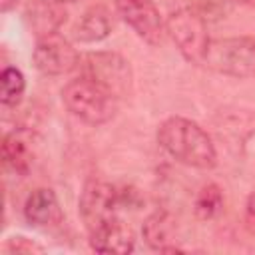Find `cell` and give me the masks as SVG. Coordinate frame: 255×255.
Returning <instances> with one entry per match:
<instances>
[{
  "label": "cell",
  "instance_id": "9c48e42d",
  "mask_svg": "<svg viewBox=\"0 0 255 255\" xmlns=\"http://www.w3.org/2000/svg\"><path fill=\"white\" fill-rule=\"evenodd\" d=\"M88 233H90V247L98 253L128 255L135 247V235L131 227L118 215L104 221L102 225L94 227Z\"/></svg>",
  "mask_w": 255,
  "mask_h": 255
},
{
  "label": "cell",
  "instance_id": "7a4b0ae2",
  "mask_svg": "<svg viewBox=\"0 0 255 255\" xmlns=\"http://www.w3.org/2000/svg\"><path fill=\"white\" fill-rule=\"evenodd\" d=\"M120 96L90 76L70 80L62 90L66 110L88 126H104L118 112Z\"/></svg>",
  "mask_w": 255,
  "mask_h": 255
},
{
  "label": "cell",
  "instance_id": "9a60e30c",
  "mask_svg": "<svg viewBox=\"0 0 255 255\" xmlns=\"http://www.w3.org/2000/svg\"><path fill=\"white\" fill-rule=\"evenodd\" d=\"M24 90H26L24 74L14 66H6L0 74V102H2V106L16 108L22 102Z\"/></svg>",
  "mask_w": 255,
  "mask_h": 255
},
{
  "label": "cell",
  "instance_id": "277c9868",
  "mask_svg": "<svg viewBox=\"0 0 255 255\" xmlns=\"http://www.w3.org/2000/svg\"><path fill=\"white\" fill-rule=\"evenodd\" d=\"M165 34L171 38L179 54L197 66H203L207 48H209V34L205 16L195 8H177L165 18Z\"/></svg>",
  "mask_w": 255,
  "mask_h": 255
},
{
  "label": "cell",
  "instance_id": "6da1fadb",
  "mask_svg": "<svg viewBox=\"0 0 255 255\" xmlns=\"http://www.w3.org/2000/svg\"><path fill=\"white\" fill-rule=\"evenodd\" d=\"M155 137L159 147L183 165L195 169H211L217 163V149L211 135L189 118H165L159 124Z\"/></svg>",
  "mask_w": 255,
  "mask_h": 255
},
{
  "label": "cell",
  "instance_id": "7c38bea8",
  "mask_svg": "<svg viewBox=\"0 0 255 255\" xmlns=\"http://www.w3.org/2000/svg\"><path fill=\"white\" fill-rule=\"evenodd\" d=\"M110 32H112V20H110V12L104 6H92L90 10H86L74 28V36L82 44L102 42L110 36Z\"/></svg>",
  "mask_w": 255,
  "mask_h": 255
},
{
  "label": "cell",
  "instance_id": "ba28073f",
  "mask_svg": "<svg viewBox=\"0 0 255 255\" xmlns=\"http://www.w3.org/2000/svg\"><path fill=\"white\" fill-rule=\"evenodd\" d=\"M32 60H34L36 70H40L42 74L62 76V74H68L74 68H78L82 56L78 54V50L68 40L54 34V36L40 38L36 42Z\"/></svg>",
  "mask_w": 255,
  "mask_h": 255
},
{
  "label": "cell",
  "instance_id": "30bf717a",
  "mask_svg": "<svg viewBox=\"0 0 255 255\" xmlns=\"http://www.w3.org/2000/svg\"><path fill=\"white\" fill-rule=\"evenodd\" d=\"M24 217L34 227H52L62 221V209L50 187L34 189L24 203Z\"/></svg>",
  "mask_w": 255,
  "mask_h": 255
},
{
  "label": "cell",
  "instance_id": "4fadbf2b",
  "mask_svg": "<svg viewBox=\"0 0 255 255\" xmlns=\"http://www.w3.org/2000/svg\"><path fill=\"white\" fill-rule=\"evenodd\" d=\"M141 235L145 239V243L155 249V251H179V247L169 245L173 239V221L165 211H155L151 213L141 227Z\"/></svg>",
  "mask_w": 255,
  "mask_h": 255
},
{
  "label": "cell",
  "instance_id": "5bb4252c",
  "mask_svg": "<svg viewBox=\"0 0 255 255\" xmlns=\"http://www.w3.org/2000/svg\"><path fill=\"white\" fill-rule=\"evenodd\" d=\"M2 157H4L6 165L12 167L18 175H26L30 171L32 151H30L28 143L22 139L20 133L10 131V133L4 135V141H2Z\"/></svg>",
  "mask_w": 255,
  "mask_h": 255
},
{
  "label": "cell",
  "instance_id": "8992f818",
  "mask_svg": "<svg viewBox=\"0 0 255 255\" xmlns=\"http://www.w3.org/2000/svg\"><path fill=\"white\" fill-rule=\"evenodd\" d=\"M80 68L84 76L98 80L120 98L131 88L129 62L116 52H92L80 60Z\"/></svg>",
  "mask_w": 255,
  "mask_h": 255
},
{
  "label": "cell",
  "instance_id": "5b68a950",
  "mask_svg": "<svg viewBox=\"0 0 255 255\" xmlns=\"http://www.w3.org/2000/svg\"><path fill=\"white\" fill-rule=\"evenodd\" d=\"M78 205H80V215L86 223V229L92 231L94 227L118 215V209L124 205L122 191L108 181L90 179L82 189Z\"/></svg>",
  "mask_w": 255,
  "mask_h": 255
},
{
  "label": "cell",
  "instance_id": "8fae6325",
  "mask_svg": "<svg viewBox=\"0 0 255 255\" xmlns=\"http://www.w3.org/2000/svg\"><path fill=\"white\" fill-rule=\"evenodd\" d=\"M26 20L36 38H46L58 34L60 26L66 22L64 4L56 0H32L26 10Z\"/></svg>",
  "mask_w": 255,
  "mask_h": 255
},
{
  "label": "cell",
  "instance_id": "e0dca14e",
  "mask_svg": "<svg viewBox=\"0 0 255 255\" xmlns=\"http://www.w3.org/2000/svg\"><path fill=\"white\" fill-rule=\"evenodd\" d=\"M245 217L251 223V227L255 229V191H251L247 195V201H245Z\"/></svg>",
  "mask_w": 255,
  "mask_h": 255
},
{
  "label": "cell",
  "instance_id": "2e32d148",
  "mask_svg": "<svg viewBox=\"0 0 255 255\" xmlns=\"http://www.w3.org/2000/svg\"><path fill=\"white\" fill-rule=\"evenodd\" d=\"M193 209H195V215L203 221L217 217L223 209V191H221V187L217 183H205L195 195Z\"/></svg>",
  "mask_w": 255,
  "mask_h": 255
},
{
  "label": "cell",
  "instance_id": "3957f363",
  "mask_svg": "<svg viewBox=\"0 0 255 255\" xmlns=\"http://www.w3.org/2000/svg\"><path fill=\"white\" fill-rule=\"evenodd\" d=\"M203 66L229 78H253L255 76V36L213 38L209 42Z\"/></svg>",
  "mask_w": 255,
  "mask_h": 255
},
{
  "label": "cell",
  "instance_id": "d6986e66",
  "mask_svg": "<svg viewBox=\"0 0 255 255\" xmlns=\"http://www.w3.org/2000/svg\"><path fill=\"white\" fill-rule=\"evenodd\" d=\"M56 2H60V4H74V2H78V0H56Z\"/></svg>",
  "mask_w": 255,
  "mask_h": 255
},
{
  "label": "cell",
  "instance_id": "ac0fdd59",
  "mask_svg": "<svg viewBox=\"0 0 255 255\" xmlns=\"http://www.w3.org/2000/svg\"><path fill=\"white\" fill-rule=\"evenodd\" d=\"M227 2H237V4H247V6H255V0H227Z\"/></svg>",
  "mask_w": 255,
  "mask_h": 255
},
{
  "label": "cell",
  "instance_id": "52a82bcc",
  "mask_svg": "<svg viewBox=\"0 0 255 255\" xmlns=\"http://www.w3.org/2000/svg\"><path fill=\"white\" fill-rule=\"evenodd\" d=\"M118 16L149 46L161 44L165 36V20L153 0H116Z\"/></svg>",
  "mask_w": 255,
  "mask_h": 255
}]
</instances>
